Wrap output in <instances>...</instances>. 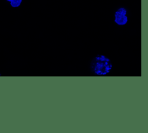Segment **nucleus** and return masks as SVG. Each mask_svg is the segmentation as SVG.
I'll use <instances>...</instances> for the list:
<instances>
[{"mask_svg": "<svg viewBox=\"0 0 148 133\" xmlns=\"http://www.w3.org/2000/svg\"><path fill=\"white\" fill-rule=\"evenodd\" d=\"M91 68L95 74L103 76L109 73L112 68V65L108 57L103 55H99L94 58Z\"/></svg>", "mask_w": 148, "mask_h": 133, "instance_id": "nucleus-1", "label": "nucleus"}, {"mask_svg": "<svg viewBox=\"0 0 148 133\" xmlns=\"http://www.w3.org/2000/svg\"><path fill=\"white\" fill-rule=\"evenodd\" d=\"M114 22L119 25H124L128 22L127 10L124 8H119L114 13Z\"/></svg>", "mask_w": 148, "mask_h": 133, "instance_id": "nucleus-2", "label": "nucleus"}, {"mask_svg": "<svg viewBox=\"0 0 148 133\" xmlns=\"http://www.w3.org/2000/svg\"><path fill=\"white\" fill-rule=\"evenodd\" d=\"M22 1L23 0H11L10 3L13 8H17L20 6Z\"/></svg>", "mask_w": 148, "mask_h": 133, "instance_id": "nucleus-3", "label": "nucleus"}, {"mask_svg": "<svg viewBox=\"0 0 148 133\" xmlns=\"http://www.w3.org/2000/svg\"><path fill=\"white\" fill-rule=\"evenodd\" d=\"M6 1H8V2H10V1H11V0H6Z\"/></svg>", "mask_w": 148, "mask_h": 133, "instance_id": "nucleus-4", "label": "nucleus"}]
</instances>
